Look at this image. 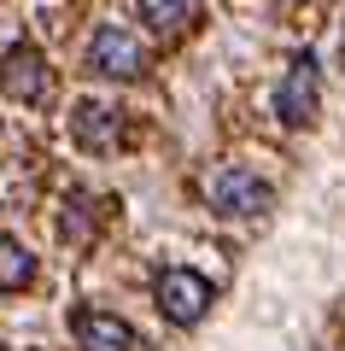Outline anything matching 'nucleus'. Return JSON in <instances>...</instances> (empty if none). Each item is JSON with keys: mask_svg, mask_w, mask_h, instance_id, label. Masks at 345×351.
Returning a JSON list of instances; mask_svg holds the SVG:
<instances>
[{"mask_svg": "<svg viewBox=\"0 0 345 351\" xmlns=\"http://www.w3.org/2000/svg\"><path fill=\"white\" fill-rule=\"evenodd\" d=\"M199 193H205V205L217 217H228V223H258V217L275 205V188L252 170V164H217Z\"/></svg>", "mask_w": 345, "mask_h": 351, "instance_id": "1", "label": "nucleus"}, {"mask_svg": "<svg viewBox=\"0 0 345 351\" xmlns=\"http://www.w3.org/2000/svg\"><path fill=\"white\" fill-rule=\"evenodd\" d=\"M152 304H158L164 322L193 328V322H205V311L217 304V287H211L199 269H187V263H170V269L152 276Z\"/></svg>", "mask_w": 345, "mask_h": 351, "instance_id": "2", "label": "nucleus"}, {"mask_svg": "<svg viewBox=\"0 0 345 351\" xmlns=\"http://www.w3.org/2000/svg\"><path fill=\"white\" fill-rule=\"evenodd\" d=\"M316 112H322V59L316 53H293L281 82H275V117L287 129H310Z\"/></svg>", "mask_w": 345, "mask_h": 351, "instance_id": "3", "label": "nucleus"}, {"mask_svg": "<svg viewBox=\"0 0 345 351\" xmlns=\"http://www.w3.org/2000/svg\"><path fill=\"white\" fill-rule=\"evenodd\" d=\"M82 59H88V71L106 76V82H141V76H147V47H141V36L123 29V24H99L94 36H88Z\"/></svg>", "mask_w": 345, "mask_h": 351, "instance_id": "4", "label": "nucleus"}, {"mask_svg": "<svg viewBox=\"0 0 345 351\" xmlns=\"http://www.w3.org/2000/svg\"><path fill=\"white\" fill-rule=\"evenodd\" d=\"M0 94L18 106H47L53 100V64L36 41H12L0 53Z\"/></svg>", "mask_w": 345, "mask_h": 351, "instance_id": "5", "label": "nucleus"}, {"mask_svg": "<svg viewBox=\"0 0 345 351\" xmlns=\"http://www.w3.org/2000/svg\"><path fill=\"white\" fill-rule=\"evenodd\" d=\"M71 339L82 351H141L135 328L123 316H111V311H94V304H76L71 311Z\"/></svg>", "mask_w": 345, "mask_h": 351, "instance_id": "6", "label": "nucleus"}, {"mask_svg": "<svg viewBox=\"0 0 345 351\" xmlns=\"http://www.w3.org/2000/svg\"><path fill=\"white\" fill-rule=\"evenodd\" d=\"M71 129H76V147H88V152H117L123 147V112L106 106V100H82Z\"/></svg>", "mask_w": 345, "mask_h": 351, "instance_id": "7", "label": "nucleus"}, {"mask_svg": "<svg viewBox=\"0 0 345 351\" xmlns=\"http://www.w3.org/2000/svg\"><path fill=\"white\" fill-rule=\"evenodd\" d=\"M29 281H36V252L24 240L0 234V293H24Z\"/></svg>", "mask_w": 345, "mask_h": 351, "instance_id": "8", "label": "nucleus"}, {"mask_svg": "<svg viewBox=\"0 0 345 351\" xmlns=\"http://www.w3.org/2000/svg\"><path fill=\"white\" fill-rule=\"evenodd\" d=\"M135 12L152 36H182L193 24V0H135Z\"/></svg>", "mask_w": 345, "mask_h": 351, "instance_id": "9", "label": "nucleus"}, {"mask_svg": "<svg viewBox=\"0 0 345 351\" xmlns=\"http://www.w3.org/2000/svg\"><path fill=\"white\" fill-rule=\"evenodd\" d=\"M59 228H64V240H76V246H88V240L99 234L94 199H88V193H71V199H64V217H59Z\"/></svg>", "mask_w": 345, "mask_h": 351, "instance_id": "10", "label": "nucleus"}, {"mask_svg": "<svg viewBox=\"0 0 345 351\" xmlns=\"http://www.w3.org/2000/svg\"><path fill=\"white\" fill-rule=\"evenodd\" d=\"M287 6H305V0H287Z\"/></svg>", "mask_w": 345, "mask_h": 351, "instance_id": "11", "label": "nucleus"}]
</instances>
